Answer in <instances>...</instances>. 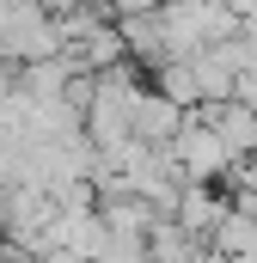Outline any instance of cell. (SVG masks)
Masks as SVG:
<instances>
[{
    "instance_id": "1",
    "label": "cell",
    "mask_w": 257,
    "mask_h": 263,
    "mask_svg": "<svg viewBox=\"0 0 257 263\" xmlns=\"http://www.w3.org/2000/svg\"><path fill=\"white\" fill-rule=\"evenodd\" d=\"M166 153H172V165H178L184 190H190V184H202V190H214L221 178H233V172H239V165H233V153H227V141H221V135L208 129L202 117H190V129L178 135V141H172Z\"/></svg>"
},
{
    "instance_id": "2",
    "label": "cell",
    "mask_w": 257,
    "mask_h": 263,
    "mask_svg": "<svg viewBox=\"0 0 257 263\" xmlns=\"http://www.w3.org/2000/svg\"><path fill=\"white\" fill-rule=\"evenodd\" d=\"M208 129L227 141V153H233V165H245V159H257V110L245 104V98H233V104H208V110H196Z\"/></svg>"
},
{
    "instance_id": "3",
    "label": "cell",
    "mask_w": 257,
    "mask_h": 263,
    "mask_svg": "<svg viewBox=\"0 0 257 263\" xmlns=\"http://www.w3.org/2000/svg\"><path fill=\"white\" fill-rule=\"evenodd\" d=\"M233 214V196H214V190H202V184H190L184 196H178V214H172V227L184 233V239H196V245H208L214 233H221V220Z\"/></svg>"
},
{
    "instance_id": "4",
    "label": "cell",
    "mask_w": 257,
    "mask_h": 263,
    "mask_svg": "<svg viewBox=\"0 0 257 263\" xmlns=\"http://www.w3.org/2000/svg\"><path fill=\"white\" fill-rule=\"evenodd\" d=\"M184 129H190V110H178L159 86H147L141 104H135V141H147V147H172Z\"/></svg>"
}]
</instances>
